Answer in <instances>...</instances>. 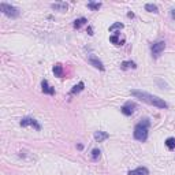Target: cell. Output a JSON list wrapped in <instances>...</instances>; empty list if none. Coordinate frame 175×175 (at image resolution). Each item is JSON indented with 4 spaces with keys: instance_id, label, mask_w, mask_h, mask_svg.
<instances>
[{
    "instance_id": "obj_19",
    "label": "cell",
    "mask_w": 175,
    "mask_h": 175,
    "mask_svg": "<svg viewBox=\"0 0 175 175\" xmlns=\"http://www.w3.org/2000/svg\"><path fill=\"white\" fill-rule=\"evenodd\" d=\"M121 29H123V23L118 22V23H114V25L109 27V32H111V33H115L116 30H121Z\"/></svg>"
},
{
    "instance_id": "obj_2",
    "label": "cell",
    "mask_w": 175,
    "mask_h": 175,
    "mask_svg": "<svg viewBox=\"0 0 175 175\" xmlns=\"http://www.w3.org/2000/svg\"><path fill=\"white\" fill-rule=\"evenodd\" d=\"M148 126H149V122L146 119H144L141 123H138L134 127V138L141 142L146 141L148 140Z\"/></svg>"
},
{
    "instance_id": "obj_10",
    "label": "cell",
    "mask_w": 175,
    "mask_h": 175,
    "mask_svg": "<svg viewBox=\"0 0 175 175\" xmlns=\"http://www.w3.org/2000/svg\"><path fill=\"white\" fill-rule=\"evenodd\" d=\"M93 137H94V140L97 142H103V141H105V140L108 138L109 134H108V133H105V131H100V130H99V131L94 133Z\"/></svg>"
},
{
    "instance_id": "obj_21",
    "label": "cell",
    "mask_w": 175,
    "mask_h": 175,
    "mask_svg": "<svg viewBox=\"0 0 175 175\" xmlns=\"http://www.w3.org/2000/svg\"><path fill=\"white\" fill-rule=\"evenodd\" d=\"M109 41H111V43H114L115 45H122V41L119 40V37L116 36V34H114V36L109 37Z\"/></svg>"
},
{
    "instance_id": "obj_20",
    "label": "cell",
    "mask_w": 175,
    "mask_h": 175,
    "mask_svg": "<svg viewBox=\"0 0 175 175\" xmlns=\"http://www.w3.org/2000/svg\"><path fill=\"white\" fill-rule=\"evenodd\" d=\"M100 155H101L100 149H93L92 150V159H93L94 162H97V160L100 159Z\"/></svg>"
},
{
    "instance_id": "obj_17",
    "label": "cell",
    "mask_w": 175,
    "mask_h": 175,
    "mask_svg": "<svg viewBox=\"0 0 175 175\" xmlns=\"http://www.w3.org/2000/svg\"><path fill=\"white\" fill-rule=\"evenodd\" d=\"M166 145H167V148H168L170 150L175 149V138H173V137L167 138V140H166Z\"/></svg>"
},
{
    "instance_id": "obj_6",
    "label": "cell",
    "mask_w": 175,
    "mask_h": 175,
    "mask_svg": "<svg viewBox=\"0 0 175 175\" xmlns=\"http://www.w3.org/2000/svg\"><path fill=\"white\" fill-rule=\"evenodd\" d=\"M134 108H136V104H134V103L129 101V103H126V104L121 108V111H122L123 115L130 116V115H133V112H134Z\"/></svg>"
},
{
    "instance_id": "obj_15",
    "label": "cell",
    "mask_w": 175,
    "mask_h": 175,
    "mask_svg": "<svg viewBox=\"0 0 175 175\" xmlns=\"http://www.w3.org/2000/svg\"><path fill=\"white\" fill-rule=\"evenodd\" d=\"M84 88H85V84H84V82H80V84H78V85H75V86H74L73 89H71V92H70V93H71V94L80 93V92H82V90H84Z\"/></svg>"
},
{
    "instance_id": "obj_16",
    "label": "cell",
    "mask_w": 175,
    "mask_h": 175,
    "mask_svg": "<svg viewBox=\"0 0 175 175\" xmlns=\"http://www.w3.org/2000/svg\"><path fill=\"white\" fill-rule=\"evenodd\" d=\"M145 10L149 12H159V8H157L156 4H152V3H148V4H145Z\"/></svg>"
},
{
    "instance_id": "obj_4",
    "label": "cell",
    "mask_w": 175,
    "mask_h": 175,
    "mask_svg": "<svg viewBox=\"0 0 175 175\" xmlns=\"http://www.w3.org/2000/svg\"><path fill=\"white\" fill-rule=\"evenodd\" d=\"M19 125L22 126V127H27V126H32V127H34L36 130H41L40 123L37 122L36 119H33V118H23V119H21Z\"/></svg>"
},
{
    "instance_id": "obj_9",
    "label": "cell",
    "mask_w": 175,
    "mask_h": 175,
    "mask_svg": "<svg viewBox=\"0 0 175 175\" xmlns=\"http://www.w3.org/2000/svg\"><path fill=\"white\" fill-rule=\"evenodd\" d=\"M127 175H149V170L145 167H138L136 170H130Z\"/></svg>"
},
{
    "instance_id": "obj_7",
    "label": "cell",
    "mask_w": 175,
    "mask_h": 175,
    "mask_svg": "<svg viewBox=\"0 0 175 175\" xmlns=\"http://www.w3.org/2000/svg\"><path fill=\"white\" fill-rule=\"evenodd\" d=\"M88 62H89V63H90L93 67L99 68V70H101V71H104V66H103L101 60H99V58H96L94 55H89V56H88Z\"/></svg>"
},
{
    "instance_id": "obj_14",
    "label": "cell",
    "mask_w": 175,
    "mask_h": 175,
    "mask_svg": "<svg viewBox=\"0 0 175 175\" xmlns=\"http://www.w3.org/2000/svg\"><path fill=\"white\" fill-rule=\"evenodd\" d=\"M53 74H55V77H63V66L62 64H55L53 66Z\"/></svg>"
},
{
    "instance_id": "obj_22",
    "label": "cell",
    "mask_w": 175,
    "mask_h": 175,
    "mask_svg": "<svg viewBox=\"0 0 175 175\" xmlns=\"http://www.w3.org/2000/svg\"><path fill=\"white\" fill-rule=\"evenodd\" d=\"M171 16H173V19H175V8L171 10Z\"/></svg>"
},
{
    "instance_id": "obj_11",
    "label": "cell",
    "mask_w": 175,
    "mask_h": 175,
    "mask_svg": "<svg viewBox=\"0 0 175 175\" xmlns=\"http://www.w3.org/2000/svg\"><path fill=\"white\" fill-rule=\"evenodd\" d=\"M53 10H56V11H67L68 8V4L64 2H60V3H53V4H51Z\"/></svg>"
},
{
    "instance_id": "obj_18",
    "label": "cell",
    "mask_w": 175,
    "mask_h": 175,
    "mask_svg": "<svg viewBox=\"0 0 175 175\" xmlns=\"http://www.w3.org/2000/svg\"><path fill=\"white\" fill-rule=\"evenodd\" d=\"M100 7H101V3H93V2L88 3V8H90L92 11H97Z\"/></svg>"
},
{
    "instance_id": "obj_12",
    "label": "cell",
    "mask_w": 175,
    "mask_h": 175,
    "mask_svg": "<svg viewBox=\"0 0 175 175\" xmlns=\"http://www.w3.org/2000/svg\"><path fill=\"white\" fill-rule=\"evenodd\" d=\"M86 23H88V19L84 18V16H81V18H78V19L74 21L73 26H74V29H80V27H82L84 25H86Z\"/></svg>"
},
{
    "instance_id": "obj_23",
    "label": "cell",
    "mask_w": 175,
    "mask_h": 175,
    "mask_svg": "<svg viewBox=\"0 0 175 175\" xmlns=\"http://www.w3.org/2000/svg\"><path fill=\"white\" fill-rule=\"evenodd\" d=\"M127 16H129V18H134V14H133V12H129Z\"/></svg>"
},
{
    "instance_id": "obj_13",
    "label": "cell",
    "mask_w": 175,
    "mask_h": 175,
    "mask_svg": "<svg viewBox=\"0 0 175 175\" xmlns=\"http://www.w3.org/2000/svg\"><path fill=\"white\" fill-rule=\"evenodd\" d=\"M136 67H137V64L134 63V62H131V60L122 62V64H121L122 70H129V68H136Z\"/></svg>"
},
{
    "instance_id": "obj_1",
    "label": "cell",
    "mask_w": 175,
    "mask_h": 175,
    "mask_svg": "<svg viewBox=\"0 0 175 175\" xmlns=\"http://www.w3.org/2000/svg\"><path fill=\"white\" fill-rule=\"evenodd\" d=\"M130 93H131V96H134L136 99H140V100H142L144 103L153 105V107H157V108H167L168 107V104H167L163 99L150 94V93H148V92L137 90V89H134V90H131Z\"/></svg>"
},
{
    "instance_id": "obj_3",
    "label": "cell",
    "mask_w": 175,
    "mask_h": 175,
    "mask_svg": "<svg viewBox=\"0 0 175 175\" xmlns=\"http://www.w3.org/2000/svg\"><path fill=\"white\" fill-rule=\"evenodd\" d=\"M0 10H2V12L8 16V18H18L19 16V10L14 6L7 4V3H0Z\"/></svg>"
},
{
    "instance_id": "obj_8",
    "label": "cell",
    "mask_w": 175,
    "mask_h": 175,
    "mask_svg": "<svg viewBox=\"0 0 175 175\" xmlns=\"http://www.w3.org/2000/svg\"><path fill=\"white\" fill-rule=\"evenodd\" d=\"M41 88H43V92H44L45 94H51V96L55 94V89L51 86L49 84H48L47 80H44L43 82H41Z\"/></svg>"
},
{
    "instance_id": "obj_5",
    "label": "cell",
    "mask_w": 175,
    "mask_h": 175,
    "mask_svg": "<svg viewBox=\"0 0 175 175\" xmlns=\"http://www.w3.org/2000/svg\"><path fill=\"white\" fill-rule=\"evenodd\" d=\"M164 48H166V43L164 41H159V43H156V44H153L152 48H150V51H152V55L155 58H157L160 53L164 51Z\"/></svg>"
}]
</instances>
